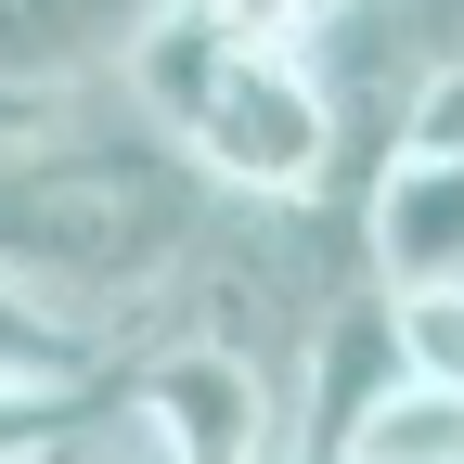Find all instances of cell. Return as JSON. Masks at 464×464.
<instances>
[{
	"label": "cell",
	"instance_id": "obj_1",
	"mask_svg": "<svg viewBox=\"0 0 464 464\" xmlns=\"http://www.w3.org/2000/svg\"><path fill=\"white\" fill-rule=\"evenodd\" d=\"M207 219H219V194L130 103L116 116H52L39 142L0 155V284L26 310H52L65 335H103L142 297H168L207 258Z\"/></svg>",
	"mask_w": 464,
	"mask_h": 464
},
{
	"label": "cell",
	"instance_id": "obj_2",
	"mask_svg": "<svg viewBox=\"0 0 464 464\" xmlns=\"http://www.w3.org/2000/svg\"><path fill=\"white\" fill-rule=\"evenodd\" d=\"M130 116L232 207H297L335 168V91L310 14H232V0H155L130 39Z\"/></svg>",
	"mask_w": 464,
	"mask_h": 464
},
{
	"label": "cell",
	"instance_id": "obj_3",
	"mask_svg": "<svg viewBox=\"0 0 464 464\" xmlns=\"http://www.w3.org/2000/svg\"><path fill=\"white\" fill-rule=\"evenodd\" d=\"M362 246H374V284L387 297H439L464 284V155H413L400 142L362 194Z\"/></svg>",
	"mask_w": 464,
	"mask_h": 464
},
{
	"label": "cell",
	"instance_id": "obj_4",
	"mask_svg": "<svg viewBox=\"0 0 464 464\" xmlns=\"http://www.w3.org/2000/svg\"><path fill=\"white\" fill-rule=\"evenodd\" d=\"M130 0H0V91L78 116V78H130Z\"/></svg>",
	"mask_w": 464,
	"mask_h": 464
},
{
	"label": "cell",
	"instance_id": "obj_5",
	"mask_svg": "<svg viewBox=\"0 0 464 464\" xmlns=\"http://www.w3.org/2000/svg\"><path fill=\"white\" fill-rule=\"evenodd\" d=\"M323 451H335V464H464V400L426 387V374H387V387H362V400L335 413Z\"/></svg>",
	"mask_w": 464,
	"mask_h": 464
},
{
	"label": "cell",
	"instance_id": "obj_6",
	"mask_svg": "<svg viewBox=\"0 0 464 464\" xmlns=\"http://www.w3.org/2000/svg\"><path fill=\"white\" fill-rule=\"evenodd\" d=\"M0 387H39V400H91V387H116V348H103V335H65L52 310H26L14 284H0Z\"/></svg>",
	"mask_w": 464,
	"mask_h": 464
},
{
	"label": "cell",
	"instance_id": "obj_7",
	"mask_svg": "<svg viewBox=\"0 0 464 464\" xmlns=\"http://www.w3.org/2000/svg\"><path fill=\"white\" fill-rule=\"evenodd\" d=\"M387 362L464 400V284H439V297H387Z\"/></svg>",
	"mask_w": 464,
	"mask_h": 464
},
{
	"label": "cell",
	"instance_id": "obj_8",
	"mask_svg": "<svg viewBox=\"0 0 464 464\" xmlns=\"http://www.w3.org/2000/svg\"><path fill=\"white\" fill-rule=\"evenodd\" d=\"M116 374H130V362H116ZM103 400H116V387H91V400H39V387H0V464H52V451H65V439L103 413Z\"/></svg>",
	"mask_w": 464,
	"mask_h": 464
},
{
	"label": "cell",
	"instance_id": "obj_9",
	"mask_svg": "<svg viewBox=\"0 0 464 464\" xmlns=\"http://www.w3.org/2000/svg\"><path fill=\"white\" fill-rule=\"evenodd\" d=\"M91 464H181V451H168V439L130 413V400H103V426H91Z\"/></svg>",
	"mask_w": 464,
	"mask_h": 464
},
{
	"label": "cell",
	"instance_id": "obj_10",
	"mask_svg": "<svg viewBox=\"0 0 464 464\" xmlns=\"http://www.w3.org/2000/svg\"><path fill=\"white\" fill-rule=\"evenodd\" d=\"M52 130V103H14V91H0V155H14V142H39Z\"/></svg>",
	"mask_w": 464,
	"mask_h": 464
},
{
	"label": "cell",
	"instance_id": "obj_11",
	"mask_svg": "<svg viewBox=\"0 0 464 464\" xmlns=\"http://www.w3.org/2000/svg\"><path fill=\"white\" fill-rule=\"evenodd\" d=\"M271 464H335V451H323V439H284V451H271Z\"/></svg>",
	"mask_w": 464,
	"mask_h": 464
},
{
	"label": "cell",
	"instance_id": "obj_12",
	"mask_svg": "<svg viewBox=\"0 0 464 464\" xmlns=\"http://www.w3.org/2000/svg\"><path fill=\"white\" fill-rule=\"evenodd\" d=\"M91 426H103V413H91ZM91 426H78V439H65V451H52V464H91Z\"/></svg>",
	"mask_w": 464,
	"mask_h": 464
}]
</instances>
